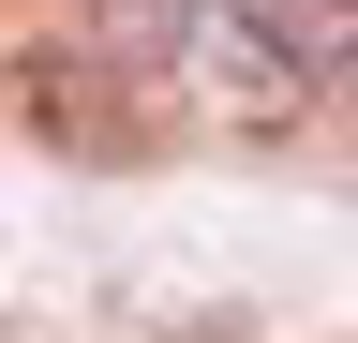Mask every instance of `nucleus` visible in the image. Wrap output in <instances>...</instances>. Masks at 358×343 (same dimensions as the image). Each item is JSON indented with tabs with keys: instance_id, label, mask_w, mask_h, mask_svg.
<instances>
[{
	"instance_id": "f257e3e1",
	"label": "nucleus",
	"mask_w": 358,
	"mask_h": 343,
	"mask_svg": "<svg viewBox=\"0 0 358 343\" xmlns=\"http://www.w3.org/2000/svg\"><path fill=\"white\" fill-rule=\"evenodd\" d=\"M239 45L284 75H358V0H239Z\"/></svg>"
}]
</instances>
